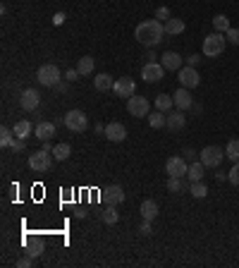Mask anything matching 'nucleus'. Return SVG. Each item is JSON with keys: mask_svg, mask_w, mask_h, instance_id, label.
Instances as JSON below:
<instances>
[{"mask_svg": "<svg viewBox=\"0 0 239 268\" xmlns=\"http://www.w3.org/2000/svg\"><path fill=\"white\" fill-rule=\"evenodd\" d=\"M32 261H34L32 256H24V258H20L14 266H17V268H29V266H32Z\"/></svg>", "mask_w": 239, "mask_h": 268, "instance_id": "79ce46f5", "label": "nucleus"}, {"mask_svg": "<svg viewBox=\"0 0 239 268\" xmlns=\"http://www.w3.org/2000/svg\"><path fill=\"white\" fill-rule=\"evenodd\" d=\"M29 168L34 172H48L53 168V158H50V151H34L29 156Z\"/></svg>", "mask_w": 239, "mask_h": 268, "instance_id": "39448f33", "label": "nucleus"}, {"mask_svg": "<svg viewBox=\"0 0 239 268\" xmlns=\"http://www.w3.org/2000/svg\"><path fill=\"white\" fill-rule=\"evenodd\" d=\"M198 63H201V55H189L186 58V65H192V67H196Z\"/></svg>", "mask_w": 239, "mask_h": 268, "instance_id": "37998d69", "label": "nucleus"}, {"mask_svg": "<svg viewBox=\"0 0 239 268\" xmlns=\"http://www.w3.org/2000/svg\"><path fill=\"white\" fill-rule=\"evenodd\" d=\"M156 20H160L165 24V22L170 20V8H165V5L163 8H158V10H156Z\"/></svg>", "mask_w": 239, "mask_h": 268, "instance_id": "c9c22d12", "label": "nucleus"}, {"mask_svg": "<svg viewBox=\"0 0 239 268\" xmlns=\"http://www.w3.org/2000/svg\"><path fill=\"white\" fill-rule=\"evenodd\" d=\"M213 29L220 34H228L232 27H230V20H228V15H216L213 17Z\"/></svg>", "mask_w": 239, "mask_h": 268, "instance_id": "c85d7f7f", "label": "nucleus"}, {"mask_svg": "<svg viewBox=\"0 0 239 268\" xmlns=\"http://www.w3.org/2000/svg\"><path fill=\"white\" fill-rule=\"evenodd\" d=\"M146 58H148V63H153V60H156V53H153V51H148V53H146Z\"/></svg>", "mask_w": 239, "mask_h": 268, "instance_id": "de8ad7c7", "label": "nucleus"}, {"mask_svg": "<svg viewBox=\"0 0 239 268\" xmlns=\"http://www.w3.org/2000/svg\"><path fill=\"white\" fill-rule=\"evenodd\" d=\"M24 144H26V139H20V137H14V139H12V144H10V149H12V151H22V149H24Z\"/></svg>", "mask_w": 239, "mask_h": 268, "instance_id": "58836bf2", "label": "nucleus"}, {"mask_svg": "<svg viewBox=\"0 0 239 268\" xmlns=\"http://www.w3.org/2000/svg\"><path fill=\"white\" fill-rule=\"evenodd\" d=\"M204 175H206V165H204V163L201 161L189 163V170H186V180H189V182H201Z\"/></svg>", "mask_w": 239, "mask_h": 268, "instance_id": "6ab92c4d", "label": "nucleus"}, {"mask_svg": "<svg viewBox=\"0 0 239 268\" xmlns=\"http://www.w3.org/2000/svg\"><path fill=\"white\" fill-rule=\"evenodd\" d=\"M139 232H142L144 237H148L153 232V227H151V220H144L142 225H139Z\"/></svg>", "mask_w": 239, "mask_h": 268, "instance_id": "4c0bfd02", "label": "nucleus"}, {"mask_svg": "<svg viewBox=\"0 0 239 268\" xmlns=\"http://www.w3.org/2000/svg\"><path fill=\"white\" fill-rule=\"evenodd\" d=\"M156 108L163 110V113H170V110L174 108V98L168 96V94H158V98H156Z\"/></svg>", "mask_w": 239, "mask_h": 268, "instance_id": "bb28decb", "label": "nucleus"}, {"mask_svg": "<svg viewBox=\"0 0 239 268\" xmlns=\"http://www.w3.org/2000/svg\"><path fill=\"white\" fill-rule=\"evenodd\" d=\"M103 201L110 206H118L124 201V189L120 184H110L108 189H103Z\"/></svg>", "mask_w": 239, "mask_h": 268, "instance_id": "2eb2a0df", "label": "nucleus"}, {"mask_svg": "<svg viewBox=\"0 0 239 268\" xmlns=\"http://www.w3.org/2000/svg\"><path fill=\"white\" fill-rule=\"evenodd\" d=\"M225 39H228L232 46H239V29H234V27H232V29L225 34Z\"/></svg>", "mask_w": 239, "mask_h": 268, "instance_id": "e433bc0d", "label": "nucleus"}, {"mask_svg": "<svg viewBox=\"0 0 239 268\" xmlns=\"http://www.w3.org/2000/svg\"><path fill=\"white\" fill-rule=\"evenodd\" d=\"M62 72H60V67L53 63L48 65H41L38 67V72H36V79H38V84L41 86H50V89H55V86L60 84V79H62Z\"/></svg>", "mask_w": 239, "mask_h": 268, "instance_id": "f03ea898", "label": "nucleus"}, {"mask_svg": "<svg viewBox=\"0 0 239 268\" xmlns=\"http://www.w3.org/2000/svg\"><path fill=\"white\" fill-rule=\"evenodd\" d=\"M38 103H41V94L36 91V89H24L22 96H20V106L24 108V110H36L38 108Z\"/></svg>", "mask_w": 239, "mask_h": 268, "instance_id": "ddd939ff", "label": "nucleus"}, {"mask_svg": "<svg viewBox=\"0 0 239 268\" xmlns=\"http://www.w3.org/2000/svg\"><path fill=\"white\" fill-rule=\"evenodd\" d=\"M12 134H14V132H12L10 127H2V129H0V146H2V149H10L12 139H14Z\"/></svg>", "mask_w": 239, "mask_h": 268, "instance_id": "72a5a7b5", "label": "nucleus"}, {"mask_svg": "<svg viewBox=\"0 0 239 268\" xmlns=\"http://www.w3.org/2000/svg\"><path fill=\"white\" fill-rule=\"evenodd\" d=\"M177 79H180V84L184 86V89H196V86L201 84V77H198V72H196V67H192V65L182 67Z\"/></svg>", "mask_w": 239, "mask_h": 268, "instance_id": "9d476101", "label": "nucleus"}, {"mask_svg": "<svg viewBox=\"0 0 239 268\" xmlns=\"http://www.w3.org/2000/svg\"><path fill=\"white\" fill-rule=\"evenodd\" d=\"M172 98H174V108H180V110H189V108L194 106L192 94H189V89H184V86H180L172 94Z\"/></svg>", "mask_w": 239, "mask_h": 268, "instance_id": "dca6fc26", "label": "nucleus"}, {"mask_svg": "<svg viewBox=\"0 0 239 268\" xmlns=\"http://www.w3.org/2000/svg\"><path fill=\"white\" fill-rule=\"evenodd\" d=\"M225 41H228L225 34H220V32L208 34L206 39H204V55H206V58H218V55H222Z\"/></svg>", "mask_w": 239, "mask_h": 268, "instance_id": "7ed1b4c3", "label": "nucleus"}, {"mask_svg": "<svg viewBox=\"0 0 239 268\" xmlns=\"http://www.w3.org/2000/svg\"><path fill=\"white\" fill-rule=\"evenodd\" d=\"M34 137L36 139H41V141H48V139H53L55 137V122H38L36 125V129H34Z\"/></svg>", "mask_w": 239, "mask_h": 268, "instance_id": "a211bd4d", "label": "nucleus"}, {"mask_svg": "<svg viewBox=\"0 0 239 268\" xmlns=\"http://www.w3.org/2000/svg\"><path fill=\"white\" fill-rule=\"evenodd\" d=\"M55 146H50V141H44V151H53Z\"/></svg>", "mask_w": 239, "mask_h": 268, "instance_id": "09e8293b", "label": "nucleus"}, {"mask_svg": "<svg viewBox=\"0 0 239 268\" xmlns=\"http://www.w3.org/2000/svg\"><path fill=\"white\" fill-rule=\"evenodd\" d=\"M62 122H65V127L70 132H86L88 129V118L86 113H82V110H67Z\"/></svg>", "mask_w": 239, "mask_h": 268, "instance_id": "20e7f679", "label": "nucleus"}, {"mask_svg": "<svg viewBox=\"0 0 239 268\" xmlns=\"http://www.w3.org/2000/svg\"><path fill=\"white\" fill-rule=\"evenodd\" d=\"M94 67H96V63H94V58H91V55L79 58V63H76V70H79V75L82 77H88L91 72H94Z\"/></svg>", "mask_w": 239, "mask_h": 268, "instance_id": "5701e85b", "label": "nucleus"}, {"mask_svg": "<svg viewBox=\"0 0 239 268\" xmlns=\"http://www.w3.org/2000/svg\"><path fill=\"white\" fill-rule=\"evenodd\" d=\"M70 153H72V146H70V144H58L53 149V158L55 161H67Z\"/></svg>", "mask_w": 239, "mask_h": 268, "instance_id": "c756f323", "label": "nucleus"}, {"mask_svg": "<svg viewBox=\"0 0 239 268\" xmlns=\"http://www.w3.org/2000/svg\"><path fill=\"white\" fill-rule=\"evenodd\" d=\"M186 189L184 177H168V192L172 194H182Z\"/></svg>", "mask_w": 239, "mask_h": 268, "instance_id": "cd10ccee", "label": "nucleus"}, {"mask_svg": "<svg viewBox=\"0 0 239 268\" xmlns=\"http://www.w3.org/2000/svg\"><path fill=\"white\" fill-rule=\"evenodd\" d=\"M165 122H168V115H165L163 110H156V113H148V125L153 129H163Z\"/></svg>", "mask_w": 239, "mask_h": 268, "instance_id": "a878e982", "label": "nucleus"}, {"mask_svg": "<svg viewBox=\"0 0 239 268\" xmlns=\"http://www.w3.org/2000/svg\"><path fill=\"white\" fill-rule=\"evenodd\" d=\"M100 220H103L106 225H115V223H118V220H120L118 211H115V206H110V204L106 206V208L100 211Z\"/></svg>", "mask_w": 239, "mask_h": 268, "instance_id": "393cba45", "label": "nucleus"}, {"mask_svg": "<svg viewBox=\"0 0 239 268\" xmlns=\"http://www.w3.org/2000/svg\"><path fill=\"white\" fill-rule=\"evenodd\" d=\"M184 32V20H174V17H170V20L165 22V34H170V36H177V34Z\"/></svg>", "mask_w": 239, "mask_h": 268, "instance_id": "b1692460", "label": "nucleus"}, {"mask_svg": "<svg viewBox=\"0 0 239 268\" xmlns=\"http://www.w3.org/2000/svg\"><path fill=\"white\" fill-rule=\"evenodd\" d=\"M106 137H108L110 141L120 144V141L127 139V129H124V125H120V122H110V125H106Z\"/></svg>", "mask_w": 239, "mask_h": 268, "instance_id": "f3484780", "label": "nucleus"}, {"mask_svg": "<svg viewBox=\"0 0 239 268\" xmlns=\"http://www.w3.org/2000/svg\"><path fill=\"white\" fill-rule=\"evenodd\" d=\"M165 75V67L160 63H146L142 67V77H144V82H148V84H156V82H160Z\"/></svg>", "mask_w": 239, "mask_h": 268, "instance_id": "1a4fd4ad", "label": "nucleus"}, {"mask_svg": "<svg viewBox=\"0 0 239 268\" xmlns=\"http://www.w3.org/2000/svg\"><path fill=\"white\" fill-rule=\"evenodd\" d=\"M53 24H55V27H62V24H65V12H55Z\"/></svg>", "mask_w": 239, "mask_h": 268, "instance_id": "a19ab883", "label": "nucleus"}, {"mask_svg": "<svg viewBox=\"0 0 239 268\" xmlns=\"http://www.w3.org/2000/svg\"><path fill=\"white\" fill-rule=\"evenodd\" d=\"M222 158H225V151L220 149V146H206V149L201 151V163L206 168H218L222 163Z\"/></svg>", "mask_w": 239, "mask_h": 268, "instance_id": "6e6552de", "label": "nucleus"}, {"mask_svg": "<svg viewBox=\"0 0 239 268\" xmlns=\"http://www.w3.org/2000/svg\"><path fill=\"white\" fill-rule=\"evenodd\" d=\"M225 156H228L232 163H239V139H232L225 146Z\"/></svg>", "mask_w": 239, "mask_h": 268, "instance_id": "2f4dec72", "label": "nucleus"}, {"mask_svg": "<svg viewBox=\"0 0 239 268\" xmlns=\"http://www.w3.org/2000/svg\"><path fill=\"white\" fill-rule=\"evenodd\" d=\"M189 192H192V196H194V199H206L208 187L204 182H192V184H189Z\"/></svg>", "mask_w": 239, "mask_h": 268, "instance_id": "473e14b6", "label": "nucleus"}, {"mask_svg": "<svg viewBox=\"0 0 239 268\" xmlns=\"http://www.w3.org/2000/svg\"><path fill=\"white\" fill-rule=\"evenodd\" d=\"M79 77H82V75H79V70H72V67H70V70L65 72V79H67V82H74V79H79Z\"/></svg>", "mask_w": 239, "mask_h": 268, "instance_id": "ea45409f", "label": "nucleus"}, {"mask_svg": "<svg viewBox=\"0 0 239 268\" xmlns=\"http://www.w3.org/2000/svg\"><path fill=\"white\" fill-rule=\"evenodd\" d=\"M184 58L180 53H174V51H165L163 55H160V65H163L165 70H170V72H180L182 67H184Z\"/></svg>", "mask_w": 239, "mask_h": 268, "instance_id": "9b49d317", "label": "nucleus"}, {"mask_svg": "<svg viewBox=\"0 0 239 268\" xmlns=\"http://www.w3.org/2000/svg\"><path fill=\"white\" fill-rule=\"evenodd\" d=\"M186 170H189V163H186V158H182V156H172V158H168V163H165L168 177H186Z\"/></svg>", "mask_w": 239, "mask_h": 268, "instance_id": "0eeeda50", "label": "nucleus"}, {"mask_svg": "<svg viewBox=\"0 0 239 268\" xmlns=\"http://www.w3.org/2000/svg\"><path fill=\"white\" fill-rule=\"evenodd\" d=\"M24 251H26V256H32V258L41 256V254H44V242H41V239H34V242H29V244H26V249H24Z\"/></svg>", "mask_w": 239, "mask_h": 268, "instance_id": "7c9ffc66", "label": "nucleus"}, {"mask_svg": "<svg viewBox=\"0 0 239 268\" xmlns=\"http://www.w3.org/2000/svg\"><path fill=\"white\" fill-rule=\"evenodd\" d=\"M168 115V122H165V127L168 129H172V132H180V129L186 125V115H184V110H170V113H165Z\"/></svg>", "mask_w": 239, "mask_h": 268, "instance_id": "4468645a", "label": "nucleus"}, {"mask_svg": "<svg viewBox=\"0 0 239 268\" xmlns=\"http://www.w3.org/2000/svg\"><path fill=\"white\" fill-rule=\"evenodd\" d=\"M74 215H76V218H86V208L76 206V208H74Z\"/></svg>", "mask_w": 239, "mask_h": 268, "instance_id": "c03bdc74", "label": "nucleus"}, {"mask_svg": "<svg viewBox=\"0 0 239 268\" xmlns=\"http://www.w3.org/2000/svg\"><path fill=\"white\" fill-rule=\"evenodd\" d=\"M12 132H14V137H20V139H29L34 127L29 120H20V122H14V129H12Z\"/></svg>", "mask_w": 239, "mask_h": 268, "instance_id": "aec40b11", "label": "nucleus"}, {"mask_svg": "<svg viewBox=\"0 0 239 268\" xmlns=\"http://www.w3.org/2000/svg\"><path fill=\"white\" fill-rule=\"evenodd\" d=\"M112 91H115V96H120V98H130V96H134L136 84H134V79H130V77H120L118 82H115V86H112Z\"/></svg>", "mask_w": 239, "mask_h": 268, "instance_id": "f8f14e48", "label": "nucleus"}, {"mask_svg": "<svg viewBox=\"0 0 239 268\" xmlns=\"http://www.w3.org/2000/svg\"><path fill=\"white\" fill-rule=\"evenodd\" d=\"M127 113L134 115V118H148V113H151V103H148V98L130 96V101H127Z\"/></svg>", "mask_w": 239, "mask_h": 268, "instance_id": "423d86ee", "label": "nucleus"}, {"mask_svg": "<svg viewBox=\"0 0 239 268\" xmlns=\"http://www.w3.org/2000/svg\"><path fill=\"white\" fill-rule=\"evenodd\" d=\"M184 153H186V161H194V158H196V151L194 149H184Z\"/></svg>", "mask_w": 239, "mask_h": 268, "instance_id": "a18cd8bd", "label": "nucleus"}, {"mask_svg": "<svg viewBox=\"0 0 239 268\" xmlns=\"http://www.w3.org/2000/svg\"><path fill=\"white\" fill-rule=\"evenodd\" d=\"M94 86H96V91H110L112 86H115V82H112V77L110 75H96L94 77Z\"/></svg>", "mask_w": 239, "mask_h": 268, "instance_id": "4be33fe9", "label": "nucleus"}, {"mask_svg": "<svg viewBox=\"0 0 239 268\" xmlns=\"http://www.w3.org/2000/svg\"><path fill=\"white\" fill-rule=\"evenodd\" d=\"M55 89H58V91H60V94H65V91H67V82H60V84L55 86Z\"/></svg>", "mask_w": 239, "mask_h": 268, "instance_id": "49530a36", "label": "nucleus"}, {"mask_svg": "<svg viewBox=\"0 0 239 268\" xmlns=\"http://www.w3.org/2000/svg\"><path fill=\"white\" fill-rule=\"evenodd\" d=\"M134 36H136V41L144 43V46H158V43L163 41L165 36V24L160 20H146L142 24H136V29H134Z\"/></svg>", "mask_w": 239, "mask_h": 268, "instance_id": "f257e3e1", "label": "nucleus"}, {"mask_svg": "<svg viewBox=\"0 0 239 268\" xmlns=\"http://www.w3.org/2000/svg\"><path fill=\"white\" fill-rule=\"evenodd\" d=\"M228 180H230V184L239 187V163H234V165H232V170L228 172Z\"/></svg>", "mask_w": 239, "mask_h": 268, "instance_id": "f704fd0d", "label": "nucleus"}, {"mask_svg": "<svg viewBox=\"0 0 239 268\" xmlns=\"http://www.w3.org/2000/svg\"><path fill=\"white\" fill-rule=\"evenodd\" d=\"M139 211H142V218H144V220H153V218H158V204H156L153 199H146Z\"/></svg>", "mask_w": 239, "mask_h": 268, "instance_id": "412c9836", "label": "nucleus"}]
</instances>
